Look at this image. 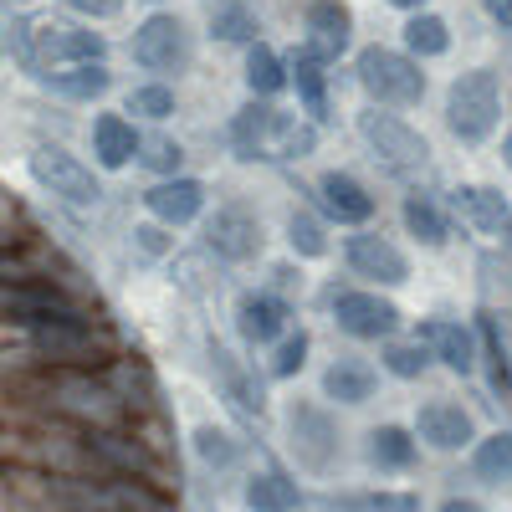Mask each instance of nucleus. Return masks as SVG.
I'll return each mask as SVG.
<instances>
[{
  "label": "nucleus",
  "mask_w": 512,
  "mask_h": 512,
  "mask_svg": "<svg viewBox=\"0 0 512 512\" xmlns=\"http://www.w3.org/2000/svg\"><path fill=\"white\" fill-rule=\"evenodd\" d=\"M6 400L26 415H47L88 431H139V410L123 400V390L108 379V369H36L11 374Z\"/></svg>",
  "instance_id": "nucleus-1"
},
{
  "label": "nucleus",
  "mask_w": 512,
  "mask_h": 512,
  "mask_svg": "<svg viewBox=\"0 0 512 512\" xmlns=\"http://www.w3.org/2000/svg\"><path fill=\"white\" fill-rule=\"evenodd\" d=\"M6 359L21 374H36V369H113L123 354H118V333L103 318H72V323H47L21 333Z\"/></svg>",
  "instance_id": "nucleus-2"
},
{
  "label": "nucleus",
  "mask_w": 512,
  "mask_h": 512,
  "mask_svg": "<svg viewBox=\"0 0 512 512\" xmlns=\"http://www.w3.org/2000/svg\"><path fill=\"white\" fill-rule=\"evenodd\" d=\"M6 328L16 333H31V328H47V323H72V318H93L88 303L62 282V277H21V282H6Z\"/></svg>",
  "instance_id": "nucleus-3"
},
{
  "label": "nucleus",
  "mask_w": 512,
  "mask_h": 512,
  "mask_svg": "<svg viewBox=\"0 0 512 512\" xmlns=\"http://www.w3.org/2000/svg\"><path fill=\"white\" fill-rule=\"evenodd\" d=\"M502 118V88H497V72L477 67V72H461L446 93V123L461 144H482Z\"/></svg>",
  "instance_id": "nucleus-4"
},
{
  "label": "nucleus",
  "mask_w": 512,
  "mask_h": 512,
  "mask_svg": "<svg viewBox=\"0 0 512 512\" xmlns=\"http://www.w3.org/2000/svg\"><path fill=\"white\" fill-rule=\"evenodd\" d=\"M359 88L374 98V108H405L425 98V72L410 52L395 47H364L359 52Z\"/></svg>",
  "instance_id": "nucleus-5"
},
{
  "label": "nucleus",
  "mask_w": 512,
  "mask_h": 512,
  "mask_svg": "<svg viewBox=\"0 0 512 512\" xmlns=\"http://www.w3.org/2000/svg\"><path fill=\"white\" fill-rule=\"evenodd\" d=\"M287 451L297 456L303 472L328 477L338 466V420L313 400H292L287 405Z\"/></svg>",
  "instance_id": "nucleus-6"
},
{
  "label": "nucleus",
  "mask_w": 512,
  "mask_h": 512,
  "mask_svg": "<svg viewBox=\"0 0 512 512\" xmlns=\"http://www.w3.org/2000/svg\"><path fill=\"white\" fill-rule=\"evenodd\" d=\"M31 175H36V185L41 190H52L57 200H67V205H98L103 200V190H98V180H93V169L82 164V159H72L67 149H57V144H41V149H31Z\"/></svg>",
  "instance_id": "nucleus-7"
},
{
  "label": "nucleus",
  "mask_w": 512,
  "mask_h": 512,
  "mask_svg": "<svg viewBox=\"0 0 512 512\" xmlns=\"http://www.w3.org/2000/svg\"><path fill=\"white\" fill-rule=\"evenodd\" d=\"M333 323H338V333L359 338V344H390L395 328H400V308L390 303V297L359 287V292L333 297Z\"/></svg>",
  "instance_id": "nucleus-8"
},
{
  "label": "nucleus",
  "mask_w": 512,
  "mask_h": 512,
  "mask_svg": "<svg viewBox=\"0 0 512 512\" xmlns=\"http://www.w3.org/2000/svg\"><path fill=\"white\" fill-rule=\"evenodd\" d=\"M359 134H364V144L390 169H425V159H431V144H425L415 128L405 118H395V113L364 108L359 113Z\"/></svg>",
  "instance_id": "nucleus-9"
},
{
  "label": "nucleus",
  "mask_w": 512,
  "mask_h": 512,
  "mask_svg": "<svg viewBox=\"0 0 512 512\" xmlns=\"http://www.w3.org/2000/svg\"><path fill=\"white\" fill-rule=\"evenodd\" d=\"M262 216L246 205H216V216L205 221V251H216L221 262H256L262 256Z\"/></svg>",
  "instance_id": "nucleus-10"
},
{
  "label": "nucleus",
  "mask_w": 512,
  "mask_h": 512,
  "mask_svg": "<svg viewBox=\"0 0 512 512\" xmlns=\"http://www.w3.org/2000/svg\"><path fill=\"white\" fill-rule=\"evenodd\" d=\"M134 62L149 72H180L190 62V31L180 16H149L134 31Z\"/></svg>",
  "instance_id": "nucleus-11"
},
{
  "label": "nucleus",
  "mask_w": 512,
  "mask_h": 512,
  "mask_svg": "<svg viewBox=\"0 0 512 512\" xmlns=\"http://www.w3.org/2000/svg\"><path fill=\"white\" fill-rule=\"evenodd\" d=\"M344 262H349V272H354V277L379 282V287H400V282L410 277L405 251H400L390 236H379V231H359V236H349Z\"/></svg>",
  "instance_id": "nucleus-12"
},
{
  "label": "nucleus",
  "mask_w": 512,
  "mask_h": 512,
  "mask_svg": "<svg viewBox=\"0 0 512 512\" xmlns=\"http://www.w3.org/2000/svg\"><path fill=\"white\" fill-rule=\"evenodd\" d=\"M287 297L277 292H241L236 297V333H241V344L251 349H267V344H282L287 338Z\"/></svg>",
  "instance_id": "nucleus-13"
},
{
  "label": "nucleus",
  "mask_w": 512,
  "mask_h": 512,
  "mask_svg": "<svg viewBox=\"0 0 512 512\" xmlns=\"http://www.w3.org/2000/svg\"><path fill=\"white\" fill-rule=\"evenodd\" d=\"M303 31H308V47L318 62H338L349 52V41H354V16L344 0H313L308 16H303Z\"/></svg>",
  "instance_id": "nucleus-14"
},
{
  "label": "nucleus",
  "mask_w": 512,
  "mask_h": 512,
  "mask_svg": "<svg viewBox=\"0 0 512 512\" xmlns=\"http://www.w3.org/2000/svg\"><path fill=\"white\" fill-rule=\"evenodd\" d=\"M415 436L431 451H461V446L477 441V425L456 400H425L415 410Z\"/></svg>",
  "instance_id": "nucleus-15"
},
{
  "label": "nucleus",
  "mask_w": 512,
  "mask_h": 512,
  "mask_svg": "<svg viewBox=\"0 0 512 512\" xmlns=\"http://www.w3.org/2000/svg\"><path fill=\"white\" fill-rule=\"evenodd\" d=\"M62 62V67H98L103 62V36L93 31H72V26H47L31 36V62Z\"/></svg>",
  "instance_id": "nucleus-16"
},
{
  "label": "nucleus",
  "mask_w": 512,
  "mask_h": 512,
  "mask_svg": "<svg viewBox=\"0 0 512 512\" xmlns=\"http://www.w3.org/2000/svg\"><path fill=\"white\" fill-rule=\"evenodd\" d=\"M210 374H216V390H221V400L231 405V410H241V415H262L267 410V390H262V379H256L231 349H210Z\"/></svg>",
  "instance_id": "nucleus-17"
},
{
  "label": "nucleus",
  "mask_w": 512,
  "mask_h": 512,
  "mask_svg": "<svg viewBox=\"0 0 512 512\" xmlns=\"http://www.w3.org/2000/svg\"><path fill=\"white\" fill-rule=\"evenodd\" d=\"M144 205H149V216L159 221V226H190V221H200V210H205V185L200 180H185V175H175V180H159L149 195H144Z\"/></svg>",
  "instance_id": "nucleus-18"
},
{
  "label": "nucleus",
  "mask_w": 512,
  "mask_h": 512,
  "mask_svg": "<svg viewBox=\"0 0 512 512\" xmlns=\"http://www.w3.org/2000/svg\"><path fill=\"white\" fill-rule=\"evenodd\" d=\"M415 338H420V344L431 349L451 374L466 379V374L477 369V333H472V328H461V323H451V318H431V323H420Z\"/></svg>",
  "instance_id": "nucleus-19"
},
{
  "label": "nucleus",
  "mask_w": 512,
  "mask_h": 512,
  "mask_svg": "<svg viewBox=\"0 0 512 512\" xmlns=\"http://www.w3.org/2000/svg\"><path fill=\"white\" fill-rule=\"evenodd\" d=\"M318 205L338 226H364L374 216V195L354 175H344V169H328V175L318 180Z\"/></svg>",
  "instance_id": "nucleus-20"
},
{
  "label": "nucleus",
  "mask_w": 512,
  "mask_h": 512,
  "mask_svg": "<svg viewBox=\"0 0 512 512\" xmlns=\"http://www.w3.org/2000/svg\"><path fill=\"white\" fill-rule=\"evenodd\" d=\"M451 205L461 210V221L472 226V231H482V236H497V231H507V221H512L507 195L492 190V185H461V190L451 195Z\"/></svg>",
  "instance_id": "nucleus-21"
},
{
  "label": "nucleus",
  "mask_w": 512,
  "mask_h": 512,
  "mask_svg": "<svg viewBox=\"0 0 512 512\" xmlns=\"http://www.w3.org/2000/svg\"><path fill=\"white\" fill-rule=\"evenodd\" d=\"M415 441L420 436L405 425H374L364 436V461L374 472H405V466H415Z\"/></svg>",
  "instance_id": "nucleus-22"
},
{
  "label": "nucleus",
  "mask_w": 512,
  "mask_h": 512,
  "mask_svg": "<svg viewBox=\"0 0 512 512\" xmlns=\"http://www.w3.org/2000/svg\"><path fill=\"white\" fill-rule=\"evenodd\" d=\"M374 384H379V374L364 359H333L323 369V400H333V405H364L374 395Z\"/></svg>",
  "instance_id": "nucleus-23"
},
{
  "label": "nucleus",
  "mask_w": 512,
  "mask_h": 512,
  "mask_svg": "<svg viewBox=\"0 0 512 512\" xmlns=\"http://www.w3.org/2000/svg\"><path fill=\"white\" fill-rule=\"evenodd\" d=\"M272 128H277V108H267V103L241 108L231 123L236 159H272Z\"/></svg>",
  "instance_id": "nucleus-24"
},
{
  "label": "nucleus",
  "mask_w": 512,
  "mask_h": 512,
  "mask_svg": "<svg viewBox=\"0 0 512 512\" xmlns=\"http://www.w3.org/2000/svg\"><path fill=\"white\" fill-rule=\"evenodd\" d=\"M139 149H144V139L134 134V123H128V118L103 113V118L93 123V154H98V164H103V169H123Z\"/></svg>",
  "instance_id": "nucleus-25"
},
{
  "label": "nucleus",
  "mask_w": 512,
  "mask_h": 512,
  "mask_svg": "<svg viewBox=\"0 0 512 512\" xmlns=\"http://www.w3.org/2000/svg\"><path fill=\"white\" fill-rule=\"evenodd\" d=\"M41 77V88H52L57 98L67 103H93L113 88V72L98 62V67H62V72H36Z\"/></svg>",
  "instance_id": "nucleus-26"
},
{
  "label": "nucleus",
  "mask_w": 512,
  "mask_h": 512,
  "mask_svg": "<svg viewBox=\"0 0 512 512\" xmlns=\"http://www.w3.org/2000/svg\"><path fill=\"white\" fill-rule=\"evenodd\" d=\"M241 502H246L251 512H292L303 497H297V482H292V477H282V472H256V477L246 482Z\"/></svg>",
  "instance_id": "nucleus-27"
},
{
  "label": "nucleus",
  "mask_w": 512,
  "mask_h": 512,
  "mask_svg": "<svg viewBox=\"0 0 512 512\" xmlns=\"http://www.w3.org/2000/svg\"><path fill=\"white\" fill-rule=\"evenodd\" d=\"M292 82H297V98H303V108H308V118L318 123V118H328V77H323V62L313 57V52H297L292 57Z\"/></svg>",
  "instance_id": "nucleus-28"
},
{
  "label": "nucleus",
  "mask_w": 512,
  "mask_h": 512,
  "mask_svg": "<svg viewBox=\"0 0 512 512\" xmlns=\"http://www.w3.org/2000/svg\"><path fill=\"white\" fill-rule=\"evenodd\" d=\"M246 88H251V98H272V93L287 88V62L272 47H262V41H256L251 57H246Z\"/></svg>",
  "instance_id": "nucleus-29"
},
{
  "label": "nucleus",
  "mask_w": 512,
  "mask_h": 512,
  "mask_svg": "<svg viewBox=\"0 0 512 512\" xmlns=\"http://www.w3.org/2000/svg\"><path fill=\"white\" fill-rule=\"evenodd\" d=\"M472 472H477L482 482H492V487L512 482V431H497V436L477 441V451H472Z\"/></svg>",
  "instance_id": "nucleus-30"
},
{
  "label": "nucleus",
  "mask_w": 512,
  "mask_h": 512,
  "mask_svg": "<svg viewBox=\"0 0 512 512\" xmlns=\"http://www.w3.org/2000/svg\"><path fill=\"white\" fill-rule=\"evenodd\" d=\"M318 149V128L292 118V113H277V128H272V159H308Z\"/></svg>",
  "instance_id": "nucleus-31"
},
{
  "label": "nucleus",
  "mask_w": 512,
  "mask_h": 512,
  "mask_svg": "<svg viewBox=\"0 0 512 512\" xmlns=\"http://www.w3.org/2000/svg\"><path fill=\"white\" fill-rule=\"evenodd\" d=\"M400 216H405V231L420 241V246H446V216H441V210H436V200H425V195H410L405 200V210H400Z\"/></svg>",
  "instance_id": "nucleus-32"
},
{
  "label": "nucleus",
  "mask_w": 512,
  "mask_h": 512,
  "mask_svg": "<svg viewBox=\"0 0 512 512\" xmlns=\"http://www.w3.org/2000/svg\"><path fill=\"white\" fill-rule=\"evenodd\" d=\"M431 359H436V354L425 349L420 338H390V344L379 349V364L390 369L395 379H420L425 369H431Z\"/></svg>",
  "instance_id": "nucleus-33"
},
{
  "label": "nucleus",
  "mask_w": 512,
  "mask_h": 512,
  "mask_svg": "<svg viewBox=\"0 0 512 512\" xmlns=\"http://www.w3.org/2000/svg\"><path fill=\"white\" fill-rule=\"evenodd\" d=\"M451 47V31L441 16H410L405 21V52L410 57H441Z\"/></svg>",
  "instance_id": "nucleus-34"
},
{
  "label": "nucleus",
  "mask_w": 512,
  "mask_h": 512,
  "mask_svg": "<svg viewBox=\"0 0 512 512\" xmlns=\"http://www.w3.org/2000/svg\"><path fill=\"white\" fill-rule=\"evenodd\" d=\"M287 246H292V256H303V262H318V256H328L323 221L308 216V210H292V216H287Z\"/></svg>",
  "instance_id": "nucleus-35"
},
{
  "label": "nucleus",
  "mask_w": 512,
  "mask_h": 512,
  "mask_svg": "<svg viewBox=\"0 0 512 512\" xmlns=\"http://www.w3.org/2000/svg\"><path fill=\"white\" fill-rule=\"evenodd\" d=\"M323 512H420V502L410 492H364V497L323 502Z\"/></svg>",
  "instance_id": "nucleus-36"
},
{
  "label": "nucleus",
  "mask_w": 512,
  "mask_h": 512,
  "mask_svg": "<svg viewBox=\"0 0 512 512\" xmlns=\"http://www.w3.org/2000/svg\"><path fill=\"white\" fill-rule=\"evenodd\" d=\"M195 456L210 466V472H226V466L241 456V446H236V436H231V431H216V425H200V431H195Z\"/></svg>",
  "instance_id": "nucleus-37"
},
{
  "label": "nucleus",
  "mask_w": 512,
  "mask_h": 512,
  "mask_svg": "<svg viewBox=\"0 0 512 512\" xmlns=\"http://www.w3.org/2000/svg\"><path fill=\"white\" fill-rule=\"evenodd\" d=\"M139 159L154 169V175H164V180H175V169H180V159H185V149L175 144V139H164V134H154V139H144V149H139Z\"/></svg>",
  "instance_id": "nucleus-38"
},
{
  "label": "nucleus",
  "mask_w": 512,
  "mask_h": 512,
  "mask_svg": "<svg viewBox=\"0 0 512 512\" xmlns=\"http://www.w3.org/2000/svg\"><path fill=\"white\" fill-rule=\"evenodd\" d=\"M128 113H139V118H169V113H175V93H169L164 82L134 88V93H128Z\"/></svg>",
  "instance_id": "nucleus-39"
},
{
  "label": "nucleus",
  "mask_w": 512,
  "mask_h": 512,
  "mask_svg": "<svg viewBox=\"0 0 512 512\" xmlns=\"http://www.w3.org/2000/svg\"><path fill=\"white\" fill-rule=\"evenodd\" d=\"M303 364H308V333L297 328V333H287V338H282L277 354H272V379H292Z\"/></svg>",
  "instance_id": "nucleus-40"
},
{
  "label": "nucleus",
  "mask_w": 512,
  "mask_h": 512,
  "mask_svg": "<svg viewBox=\"0 0 512 512\" xmlns=\"http://www.w3.org/2000/svg\"><path fill=\"white\" fill-rule=\"evenodd\" d=\"M210 31H216L221 41H246V36H256V16L246 6H221L216 16H210Z\"/></svg>",
  "instance_id": "nucleus-41"
},
{
  "label": "nucleus",
  "mask_w": 512,
  "mask_h": 512,
  "mask_svg": "<svg viewBox=\"0 0 512 512\" xmlns=\"http://www.w3.org/2000/svg\"><path fill=\"white\" fill-rule=\"evenodd\" d=\"M62 6L77 11V16H88V21H113L123 11V0H62Z\"/></svg>",
  "instance_id": "nucleus-42"
},
{
  "label": "nucleus",
  "mask_w": 512,
  "mask_h": 512,
  "mask_svg": "<svg viewBox=\"0 0 512 512\" xmlns=\"http://www.w3.org/2000/svg\"><path fill=\"white\" fill-rule=\"evenodd\" d=\"M134 241H139V251H144V256H164L169 246H175V241L164 236V226H159V221H154V226H139V231H134Z\"/></svg>",
  "instance_id": "nucleus-43"
},
{
  "label": "nucleus",
  "mask_w": 512,
  "mask_h": 512,
  "mask_svg": "<svg viewBox=\"0 0 512 512\" xmlns=\"http://www.w3.org/2000/svg\"><path fill=\"white\" fill-rule=\"evenodd\" d=\"M487 16H492L502 31H512V0H487Z\"/></svg>",
  "instance_id": "nucleus-44"
},
{
  "label": "nucleus",
  "mask_w": 512,
  "mask_h": 512,
  "mask_svg": "<svg viewBox=\"0 0 512 512\" xmlns=\"http://www.w3.org/2000/svg\"><path fill=\"white\" fill-rule=\"evenodd\" d=\"M441 512H482V502H472V497H446Z\"/></svg>",
  "instance_id": "nucleus-45"
},
{
  "label": "nucleus",
  "mask_w": 512,
  "mask_h": 512,
  "mask_svg": "<svg viewBox=\"0 0 512 512\" xmlns=\"http://www.w3.org/2000/svg\"><path fill=\"white\" fill-rule=\"evenodd\" d=\"M390 6H400V11H415V16H420V6H425V0H390Z\"/></svg>",
  "instance_id": "nucleus-46"
},
{
  "label": "nucleus",
  "mask_w": 512,
  "mask_h": 512,
  "mask_svg": "<svg viewBox=\"0 0 512 512\" xmlns=\"http://www.w3.org/2000/svg\"><path fill=\"white\" fill-rule=\"evenodd\" d=\"M502 159L512 164V128H507V139H502Z\"/></svg>",
  "instance_id": "nucleus-47"
},
{
  "label": "nucleus",
  "mask_w": 512,
  "mask_h": 512,
  "mask_svg": "<svg viewBox=\"0 0 512 512\" xmlns=\"http://www.w3.org/2000/svg\"><path fill=\"white\" fill-rule=\"evenodd\" d=\"M502 236H507V246H512V221H507V231H502Z\"/></svg>",
  "instance_id": "nucleus-48"
},
{
  "label": "nucleus",
  "mask_w": 512,
  "mask_h": 512,
  "mask_svg": "<svg viewBox=\"0 0 512 512\" xmlns=\"http://www.w3.org/2000/svg\"><path fill=\"white\" fill-rule=\"evenodd\" d=\"M11 6H26V0H11Z\"/></svg>",
  "instance_id": "nucleus-49"
}]
</instances>
